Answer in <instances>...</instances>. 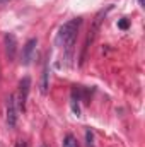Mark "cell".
<instances>
[{
	"instance_id": "cell-1",
	"label": "cell",
	"mask_w": 145,
	"mask_h": 147,
	"mask_svg": "<svg viewBox=\"0 0 145 147\" xmlns=\"http://www.w3.org/2000/svg\"><path fill=\"white\" fill-rule=\"evenodd\" d=\"M80 24H82V17H75L67 21L56 33V46H62L65 50V57L67 60H72L73 55V46H75V41H77V34H79V29H80Z\"/></svg>"
},
{
	"instance_id": "cell-2",
	"label": "cell",
	"mask_w": 145,
	"mask_h": 147,
	"mask_svg": "<svg viewBox=\"0 0 145 147\" xmlns=\"http://www.w3.org/2000/svg\"><path fill=\"white\" fill-rule=\"evenodd\" d=\"M19 118V108H17V96L10 94L7 99V123L9 127H15Z\"/></svg>"
},
{
	"instance_id": "cell-3",
	"label": "cell",
	"mask_w": 145,
	"mask_h": 147,
	"mask_svg": "<svg viewBox=\"0 0 145 147\" xmlns=\"http://www.w3.org/2000/svg\"><path fill=\"white\" fill-rule=\"evenodd\" d=\"M29 89H31V79L29 77H22V80L19 82V98H17V105L19 110H26V101L29 96Z\"/></svg>"
},
{
	"instance_id": "cell-4",
	"label": "cell",
	"mask_w": 145,
	"mask_h": 147,
	"mask_svg": "<svg viewBox=\"0 0 145 147\" xmlns=\"http://www.w3.org/2000/svg\"><path fill=\"white\" fill-rule=\"evenodd\" d=\"M38 46V39L36 38H31L26 41V45L22 46V65H29L34 58V51H36Z\"/></svg>"
},
{
	"instance_id": "cell-5",
	"label": "cell",
	"mask_w": 145,
	"mask_h": 147,
	"mask_svg": "<svg viewBox=\"0 0 145 147\" xmlns=\"http://www.w3.org/2000/svg\"><path fill=\"white\" fill-rule=\"evenodd\" d=\"M3 41H5V50H7V57L9 60H15V55H17V39L12 33H7L3 36Z\"/></svg>"
},
{
	"instance_id": "cell-6",
	"label": "cell",
	"mask_w": 145,
	"mask_h": 147,
	"mask_svg": "<svg viewBox=\"0 0 145 147\" xmlns=\"http://www.w3.org/2000/svg\"><path fill=\"white\" fill-rule=\"evenodd\" d=\"M48 75H50V72H48V63L44 65V69H43V75H41V84H39V87H41V92L43 94H46L48 92Z\"/></svg>"
},
{
	"instance_id": "cell-7",
	"label": "cell",
	"mask_w": 145,
	"mask_h": 147,
	"mask_svg": "<svg viewBox=\"0 0 145 147\" xmlns=\"http://www.w3.org/2000/svg\"><path fill=\"white\" fill-rule=\"evenodd\" d=\"M63 147H79V144H77V139L73 137L72 134L65 135V139H63Z\"/></svg>"
},
{
	"instance_id": "cell-8",
	"label": "cell",
	"mask_w": 145,
	"mask_h": 147,
	"mask_svg": "<svg viewBox=\"0 0 145 147\" xmlns=\"http://www.w3.org/2000/svg\"><path fill=\"white\" fill-rule=\"evenodd\" d=\"M85 144H87V147H94V135L91 130L85 132Z\"/></svg>"
},
{
	"instance_id": "cell-9",
	"label": "cell",
	"mask_w": 145,
	"mask_h": 147,
	"mask_svg": "<svg viewBox=\"0 0 145 147\" xmlns=\"http://www.w3.org/2000/svg\"><path fill=\"white\" fill-rule=\"evenodd\" d=\"M118 28H119V29H128V21H126V19L118 21Z\"/></svg>"
},
{
	"instance_id": "cell-10",
	"label": "cell",
	"mask_w": 145,
	"mask_h": 147,
	"mask_svg": "<svg viewBox=\"0 0 145 147\" xmlns=\"http://www.w3.org/2000/svg\"><path fill=\"white\" fill-rule=\"evenodd\" d=\"M138 3H140V5H142V7H144V0H138Z\"/></svg>"
},
{
	"instance_id": "cell-11",
	"label": "cell",
	"mask_w": 145,
	"mask_h": 147,
	"mask_svg": "<svg viewBox=\"0 0 145 147\" xmlns=\"http://www.w3.org/2000/svg\"><path fill=\"white\" fill-rule=\"evenodd\" d=\"M5 2H9V0H0V5H2V3H5Z\"/></svg>"
},
{
	"instance_id": "cell-12",
	"label": "cell",
	"mask_w": 145,
	"mask_h": 147,
	"mask_svg": "<svg viewBox=\"0 0 145 147\" xmlns=\"http://www.w3.org/2000/svg\"><path fill=\"white\" fill-rule=\"evenodd\" d=\"M41 147H46V146H41Z\"/></svg>"
}]
</instances>
